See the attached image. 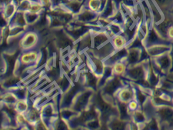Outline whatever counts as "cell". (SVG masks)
I'll return each mask as SVG.
<instances>
[{"label": "cell", "instance_id": "cell-9", "mask_svg": "<svg viewBox=\"0 0 173 130\" xmlns=\"http://www.w3.org/2000/svg\"><path fill=\"white\" fill-rule=\"evenodd\" d=\"M172 53H173V51H172Z\"/></svg>", "mask_w": 173, "mask_h": 130}, {"label": "cell", "instance_id": "cell-4", "mask_svg": "<svg viewBox=\"0 0 173 130\" xmlns=\"http://www.w3.org/2000/svg\"><path fill=\"white\" fill-rule=\"evenodd\" d=\"M138 58V54L137 52H133L132 53L130 56L129 59L131 62H135L137 61Z\"/></svg>", "mask_w": 173, "mask_h": 130}, {"label": "cell", "instance_id": "cell-7", "mask_svg": "<svg viewBox=\"0 0 173 130\" xmlns=\"http://www.w3.org/2000/svg\"><path fill=\"white\" fill-rule=\"evenodd\" d=\"M72 8L74 10H77L79 8V5L78 4H73Z\"/></svg>", "mask_w": 173, "mask_h": 130}, {"label": "cell", "instance_id": "cell-5", "mask_svg": "<svg viewBox=\"0 0 173 130\" xmlns=\"http://www.w3.org/2000/svg\"><path fill=\"white\" fill-rule=\"evenodd\" d=\"M156 39H157L156 35L155 34V33L153 32L152 31L150 35L149 41H150V42H154V41H155V40H156Z\"/></svg>", "mask_w": 173, "mask_h": 130}, {"label": "cell", "instance_id": "cell-1", "mask_svg": "<svg viewBox=\"0 0 173 130\" xmlns=\"http://www.w3.org/2000/svg\"><path fill=\"white\" fill-rule=\"evenodd\" d=\"M160 115L165 120H170L173 117V112L170 109H165L161 110Z\"/></svg>", "mask_w": 173, "mask_h": 130}, {"label": "cell", "instance_id": "cell-3", "mask_svg": "<svg viewBox=\"0 0 173 130\" xmlns=\"http://www.w3.org/2000/svg\"><path fill=\"white\" fill-rule=\"evenodd\" d=\"M160 63L163 67H168L169 65V59L167 57H163L160 60Z\"/></svg>", "mask_w": 173, "mask_h": 130}, {"label": "cell", "instance_id": "cell-8", "mask_svg": "<svg viewBox=\"0 0 173 130\" xmlns=\"http://www.w3.org/2000/svg\"><path fill=\"white\" fill-rule=\"evenodd\" d=\"M156 1H157V2L158 3L160 4L163 3V2H165L166 0H156Z\"/></svg>", "mask_w": 173, "mask_h": 130}, {"label": "cell", "instance_id": "cell-6", "mask_svg": "<svg viewBox=\"0 0 173 130\" xmlns=\"http://www.w3.org/2000/svg\"><path fill=\"white\" fill-rule=\"evenodd\" d=\"M137 118L139 121H142V120H144V117H143V116L141 114L138 113V114H137Z\"/></svg>", "mask_w": 173, "mask_h": 130}, {"label": "cell", "instance_id": "cell-2", "mask_svg": "<svg viewBox=\"0 0 173 130\" xmlns=\"http://www.w3.org/2000/svg\"><path fill=\"white\" fill-rule=\"evenodd\" d=\"M130 73L133 77L138 78L142 76L143 73L142 70L140 68H138L132 70Z\"/></svg>", "mask_w": 173, "mask_h": 130}]
</instances>
